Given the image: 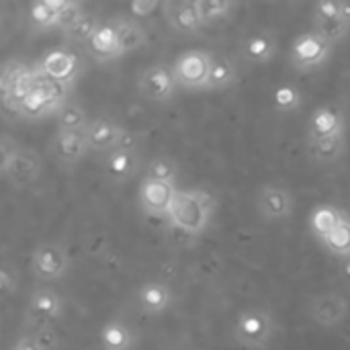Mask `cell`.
I'll return each mask as SVG.
<instances>
[{"label": "cell", "mask_w": 350, "mask_h": 350, "mask_svg": "<svg viewBox=\"0 0 350 350\" xmlns=\"http://www.w3.org/2000/svg\"><path fill=\"white\" fill-rule=\"evenodd\" d=\"M213 199L201 189H178L168 213V221L189 236H199L211 221Z\"/></svg>", "instance_id": "6da1fadb"}, {"label": "cell", "mask_w": 350, "mask_h": 350, "mask_svg": "<svg viewBox=\"0 0 350 350\" xmlns=\"http://www.w3.org/2000/svg\"><path fill=\"white\" fill-rule=\"evenodd\" d=\"M0 154H2L0 172L12 187L25 189V187H31L39 180L43 164H41V158L35 150L21 148L8 135H2Z\"/></svg>", "instance_id": "7a4b0ae2"}, {"label": "cell", "mask_w": 350, "mask_h": 350, "mask_svg": "<svg viewBox=\"0 0 350 350\" xmlns=\"http://www.w3.org/2000/svg\"><path fill=\"white\" fill-rule=\"evenodd\" d=\"M277 334V322L267 308H246L234 322V338L246 350H267Z\"/></svg>", "instance_id": "3957f363"}, {"label": "cell", "mask_w": 350, "mask_h": 350, "mask_svg": "<svg viewBox=\"0 0 350 350\" xmlns=\"http://www.w3.org/2000/svg\"><path fill=\"white\" fill-rule=\"evenodd\" d=\"M172 72L176 76L178 86L187 90H203L209 86L211 53L205 49H189L174 59Z\"/></svg>", "instance_id": "277c9868"}, {"label": "cell", "mask_w": 350, "mask_h": 350, "mask_svg": "<svg viewBox=\"0 0 350 350\" xmlns=\"http://www.w3.org/2000/svg\"><path fill=\"white\" fill-rule=\"evenodd\" d=\"M70 269V256L66 246L57 242H41L31 254V271L39 281H59Z\"/></svg>", "instance_id": "5b68a950"}, {"label": "cell", "mask_w": 350, "mask_h": 350, "mask_svg": "<svg viewBox=\"0 0 350 350\" xmlns=\"http://www.w3.org/2000/svg\"><path fill=\"white\" fill-rule=\"evenodd\" d=\"M332 53V45L328 41H324L314 29L308 33H301L289 51V64L299 70V72H308L314 68H320L322 64L328 62Z\"/></svg>", "instance_id": "8992f818"}, {"label": "cell", "mask_w": 350, "mask_h": 350, "mask_svg": "<svg viewBox=\"0 0 350 350\" xmlns=\"http://www.w3.org/2000/svg\"><path fill=\"white\" fill-rule=\"evenodd\" d=\"M176 88H178V82L172 72V66H166V64H154L146 68L137 78V92L150 103L170 100Z\"/></svg>", "instance_id": "52a82bcc"}, {"label": "cell", "mask_w": 350, "mask_h": 350, "mask_svg": "<svg viewBox=\"0 0 350 350\" xmlns=\"http://www.w3.org/2000/svg\"><path fill=\"white\" fill-rule=\"evenodd\" d=\"M64 299L62 295L51 287H37L31 291L27 301V326H45L53 324L64 316Z\"/></svg>", "instance_id": "ba28073f"}, {"label": "cell", "mask_w": 350, "mask_h": 350, "mask_svg": "<svg viewBox=\"0 0 350 350\" xmlns=\"http://www.w3.org/2000/svg\"><path fill=\"white\" fill-rule=\"evenodd\" d=\"M256 209L267 221H285L293 215L295 199L281 185H265L256 193Z\"/></svg>", "instance_id": "9c48e42d"}, {"label": "cell", "mask_w": 350, "mask_h": 350, "mask_svg": "<svg viewBox=\"0 0 350 350\" xmlns=\"http://www.w3.org/2000/svg\"><path fill=\"white\" fill-rule=\"evenodd\" d=\"M176 191H178L176 185L144 178L142 185H139V191H137L142 211L148 217H166L168 219V213H170Z\"/></svg>", "instance_id": "30bf717a"}, {"label": "cell", "mask_w": 350, "mask_h": 350, "mask_svg": "<svg viewBox=\"0 0 350 350\" xmlns=\"http://www.w3.org/2000/svg\"><path fill=\"white\" fill-rule=\"evenodd\" d=\"M37 68L53 82L62 84H74V80L80 74V59L70 49H53L41 57Z\"/></svg>", "instance_id": "8fae6325"}, {"label": "cell", "mask_w": 350, "mask_h": 350, "mask_svg": "<svg viewBox=\"0 0 350 350\" xmlns=\"http://www.w3.org/2000/svg\"><path fill=\"white\" fill-rule=\"evenodd\" d=\"M310 316L322 328H336L349 316V301L338 293L316 295L310 304Z\"/></svg>", "instance_id": "7c38bea8"}, {"label": "cell", "mask_w": 350, "mask_h": 350, "mask_svg": "<svg viewBox=\"0 0 350 350\" xmlns=\"http://www.w3.org/2000/svg\"><path fill=\"white\" fill-rule=\"evenodd\" d=\"M86 142L92 152H113L123 146L125 129L111 119H92L84 129Z\"/></svg>", "instance_id": "4fadbf2b"}, {"label": "cell", "mask_w": 350, "mask_h": 350, "mask_svg": "<svg viewBox=\"0 0 350 350\" xmlns=\"http://www.w3.org/2000/svg\"><path fill=\"white\" fill-rule=\"evenodd\" d=\"M51 152L64 166H76L90 152V146L86 142L84 131L57 129L51 139Z\"/></svg>", "instance_id": "5bb4252c"}, {"label": "cell", "mask_w": 350, "mask_h": 350, "mask_svg": "<svg viewBox=\"0 0 350 350\" xmlns=\"http://www.w3.org/2000/svg\"><path fill=\"white\" fill-rule=\"evenodd\" d=\"M345 115L332 107V105H324L318 107L308 123V139L310 142H318V139H326V137H334V135H345Z\"/></svg>", "instance_id": "9a60e30c"}, {"label": "cell", "mask_w": 350, "mask_h": 350, "mask_svg": "<svg viewBox=\"0 0 350 350\" xmlns=\"http://www.w3.org/2000/svg\"><path fill=\"white\" fill-rule=\"evenodd\" d=\"M86 53L96 62H111L115 57H121V43H119V31L117 23H100V27L94 31L90 41L86 43Z\"/></svg>", "instance_id": "2e32d148"}, {"label": "cell", "mask_w": 350, "mask_h": 350, "mask_svg": "<svg viewBox=\"0 0 350 350\" xmlns=\"http://www.w3.org/2000/svg\"><path fill=\"white\" fill-rule=\"evenodd\" d=\"M174 304L172 289L162 281H148L137 291V306L146 316H162Z\"/></svg>", "instance_id": "e0dca14e"}, {"label": "cell", "mask_w": 350, "mask_h": 350, "mask_svg": "<svg viewBox=\"0 0 350 350\" xmlns=\"http://www.w3.org/2000/svg\"><path fill=\"white\" fill-rule=\"evenodd\" d=\"M164 14L168 25L183 35H195L199 33L205 25L201 21V14L197 10L195 2H166L164 4Z\"/></svg>", "instance_id": "ac0fdd59"}, {"label": "cell", "mask_w": 350, "mask_h": 350, "mask_svg": "<svg viewBox=\"0 0 350 350\" xmlns=\"http://www.w3.org/2000/svg\"><path fill=\"white\" fill-rule=\"evenodd\" d=\"M103 168L113 183H127L139 168V154L131 146H121L107 154Z\"/></svg>", "instance_id": "d6986e66"}, {"label": "cell", "mask_w": 350, "mask_h": 350, "mask_svg": "<svg viewBox=\"0 0 350 350\" xmlns=\"http://www.w3.org/2000/svg\"><path fill=\"white\" fill-rule=\"evenodd\" d=\"M242 55L250 64H269L279 49V41L269 31H254L242 41Z\"/></svg>", "instance_id": "ffe728a7"}, {"label": "cell", "mask_w": 350, "mask_h": 350, "mask_svg": "<svg viewBox=\"0 0 350 350\" xmlns=\"http://www.w3.org/2000/svg\"><path fill=\"white\" fill-rule=\"evenodd\" d=\"M98 342L103 350H131L137 342V336L127 322L115 318L103 324L98 332Z\"/></svg>", "instance_id": "44dd1931"}, {"label": "cell", "mask_w": 350, "mask_h": 350, "mask_svg": "<svg viewBox=\"0 0 350 350\" xmlns=\"http://www.w3.org/2000/svg\"><path fill=\"white\" fill-rule=\"evenodd\" d=\"M68 0H41L29 6L27 21L31 31H47L57 29V18L66 8Z\"/></svg>", "instance_id": "7402d4cb"}, {"label": "cell", "mask_w": 350, "mask_h": 350, "mask_svg": "<svg viewBox=\"0 0 350 350\" xmlns=\"http://www.w3.org/2000/svg\"><path fill=\"white\" fill-rule=\"evenodd\" d=\"M345 217H347V215H345L340 209H336L334 205H318V207L312 209V215H310V230H312V234H314L320 242H324V240L342 224Z\"/></svg>", "instance_id": "603a6c76"}, {"label": "cell", "mask_w": 350, "mask_h": 350, "mask_svg": "<svg viewBox=\"0 0 350 350\" xmlns=\"http://www.w3.org/2000/svg\"><path fill=\"white\" fill-rule=\"evenodd\" d=\"M238 80V66L226 53H211V74L207 90H221Z\"/></svg>", "instance_id": "cb8c5ba5"}, {"label": "cell", "mask_w": 350, "mask_h": 350, "mask_svg": "<svg viewBox=\"0 0 350 350\" xmlns=\"http://www.w3.org/2000/svg\"><path fill=\"white\" fill-rule=\"evenodd\" d=\"M310 150H312V156L316 158V162L332 164V162H338L345 156L347 139H345V135H334V137L310 142Z\"/></svg>", "instance_id": "d4e9b609"}, {"label": "cell", "mask_w": 350, "mask_h": 350, "mask_svg": "<svg viewBox=\"0 0 350 350\" xmlns=\"http://www.w3.org/2000/svg\"><path fill=\"white\" fill-rule=\"evenodd\" d=\"M55 119H57V129H66V131H84L86 125L90 123L86 119L84 107L78 105L76 100H66L57 109Z\"/></svg>", "instance_id": "484cf974"}, {"label": "cell", "mask_w": 350, "mask_h": 350, "mask_svg": "<svg viewBox=\"0 0 350 350\" xmlns=\"http://www.w3.org/2000/svg\"><path fill=\"white\" fill-rule=\"evenodd\" d=\"M117 23V31H119V43H121V51L129 53L139 49L146 43V31L142 25H137L131 18L125 21H115Z\"/></svg>", "instance_id": "4316f807"}, {"label": "cell", "mask_w": 350, "mask_h": 350, "mask_svg": "<svg viewBox=\"0 0 350 350\" xmlns=\"http://www.w3.org/2000/svg\"><path fill=\"white\" fill-rule=\"evenodd\" d=\"M98 27H100L98 18H96L92 12H84V14H82V16H80L72 27H68V29H66V31H62V33H64V37H66L68 41L84 43V45H86Z\"/></svg>", "instance_id": "83f0119b"}, {"label": "cell", "mask_w": 350, "mask_h": 350, "mask_svg": "<svg viewBox=\"0 0 350 350\" xmlns=\"http://www.w3.org/2000/svg\"><path fill=\"white\" fill-rule=\"evenodd\" d=\"M146 178L174 185L176 178H178V168H176L174 160L164 158V156H158V158H152L148 162V166H146Z\"/></svg>", "instance_id": "f1b7e54d"}, {"label": "cell", "mask_w": 350, "mask_h": 350, "mask_svg": "<svg viewBox=\"0 0 350 350\" xmlns=\"http://www.w3.org/2000/svg\"><path fill=\"white\" fill-rule=\"evenodd\" d=\"M301 92L291 84H281L273 92V105L277 113H293L301 109Z\"/></svg>", "instance_id": "f546056e"}, {"label": "cell", "mask_w": 350, "mask_h": 350, "mask_svg": "<svg viewBox=\"0 0 350 350\" xmlns=\"http://www.w3.org/2000/svg\"><path fill=\"white\" fill-rule=\"evenodd\" d=\"M326 246L328 252H332L334 256H350V217L347 215L342 219V224L322 242Z\"/></svg>", "instance_id": "4dcf8cb0"}, {"label": "cell", "mask_w": 350, "mask_h": 350, "mask_svg": "<svg viewBox=\"0 0 350 350\" xmlns=\"http://www.w3.org/2000/svg\"><path fill=\"white\" fill-rule=\"evenodd\" d=\"M195 4H197V10L201 14L203 25L226 18L236 8L234 2H226V0H195Z\"/></svg>", "instance_id": "1f68e13d"}, {"label": "cell", "mask_w": 350, "mask_h": 350, "mask_svg": "<svg viewBox=\"0 0 350 350\" xmlns=\"http://www.w3.org/2000/svg\"><path fill=\"white\" fill-rule=\"evenodd\" d=\"M314 21H350V2H318L314 6Z\"/></svg>", "instance_id": "d6a6232c"}, {"label": "cell", "mask_w": 350, "mask_h": 350, "mask_svg": "<svg viewBox=\"0 0 350 350\" xmlns=\"http://www.w3.org/2000/svg\"><path fill=\"white\" fill-rule=\"evenodd\" d=\"M314 31L324 41L334 45L350 33V21H314Z\"/></svg>", "instance_id": "836d02e7"}, {"label": "cell", "mask_w": 350, "mask_h": 350, "mask_svg": "<svg viewBox=\"0 0 350 350\" xmlns=\"http://www.w3.org/2000/svg\"><path fill=\"white\" fill-rule=\"evenodd\" d=\"M31 338H35L39 342V347L45 350H57L59 349V336L55 332V328L51 324L45 326H35L29 334Z\"/></svg>", "instance_id": "e575fe53"}, {"label": "cell", "mask_w": 350, "mask_h": 350, "mask_svg": "<svg viewBox=\"0 0 350 350\" xmlns=\"http://www.w3.org/2000/svg\"><path fill=\"white\" fill-rule=\"evenodd\" d=\"M0 289L4 293V297H12L18 291V275L6 262L0 269Z\"/></svg>", "instance_id": "d590c367"}, {"label": "cell", "mask_w": 350, "mask_h": 350, "mask_svg": "<svg viewBox=\"0 0 350 350\" xmlns=\"http://www.w3.org/2000/svg\"><path fill=\"white\" fill-rule=\"evenodd\" d=\"M160 6H164V4H160L158 0H135V2H131L129 10L133 16H150Z\"/></svg>", "instance_id": "8d00e7d4"}, {"label": "cell", "mask_w": 350, "mask_h": 350, "mask_svg": "<svg viewBox=\"0 0 350 350\" xmlns=\"http://www.w3.org/2000/svg\"><path fill=\"white\" fill-rule=\"evenodd\" d=\"M14 347L18 350H45L39 347V342L35 340V338H31L29 334L27 336H21V338H16L14 340Z\"/></svg>", "instance_id": "74e56055"}, {"label": "cell", "mask_w": 350, "mask_h": 350, "mask_svg": "<svg viewBox=\"0 0 350 350\" xmlns=\"http://www.w3.org/2000/svg\"><path fill=\"white\" fill-rule=\"evenodd\" d=\"M342 275H345V277L350 281V260L345 265V267H342Z\"/></svg>", "instance_id": "f35d334b"}, {"label": "cell", "mask_w": 350, "mask_h": 350, "mask_svg": "<svg viewBox=\"0 0 350 350\" xmlns=\"http://www.w3.org/2000/svg\"><path fill=\"white\" fill-rule=\"evenodd\" d=\"M8 350H18V349H16V347H14V345H12V347H10V349H8Z\"/></svg>", "instance_id": "ab89813d"}]
</instances>
